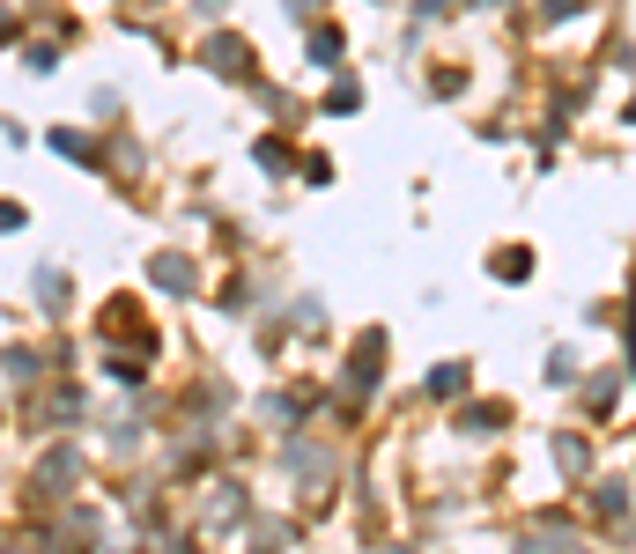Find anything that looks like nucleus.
I'll list each match as a JSON object with an SVG mask.
<instances>
[{"instance_id": "nucleus-1", "label": "nucleus", "mask_w": 636, "mask_h": 554, "mask_svg": "<svg viewBox=\"0 0 636 554\" xmlns=\"http://www.w3.org/2000/svg\"><path fill=\"white\" fill-rule=\"evenodd\" d=\"M208 67H222V74H245V45H237V37H215V45H208Z\"/></svg>"}, {"instance_id": "nucleus-2", "label": "nucleus", "mask_w": 636, "mask_h": 554, "mask_svg": "<svg viewBox=\"0 0 636 554\" xmlns=\"http://www.w3.org/2000/svg\"><path fill=\"white\" fill-rule=\"evenodd\" d=\"M311 60H318V67L341 60V30H311Z\"/></svg>"}]
</instances>
